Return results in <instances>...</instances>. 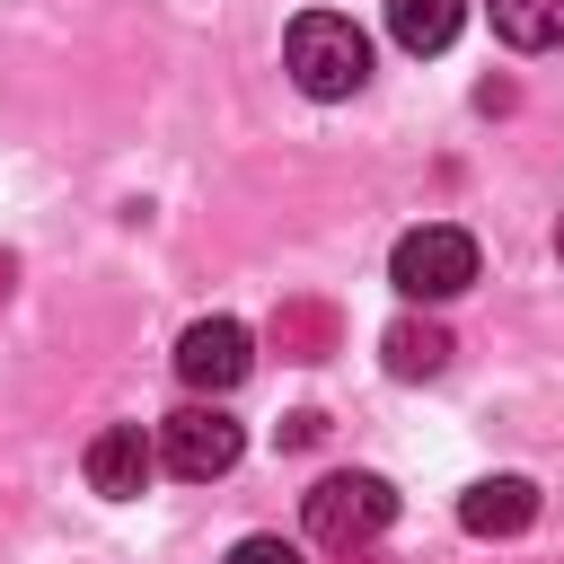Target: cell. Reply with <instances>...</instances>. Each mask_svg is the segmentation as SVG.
Here are the masks:
<instances>
[{"instance_id":"cell-14","label":"cell","mask_w":564,"mask_h":564,"mask_svg":"<svg viewBox=\"0 0 564 564\" xmlns=\"http://www.w3.org/2000/svg\"><path fill=\"white\" fill-rule=\"evenodd\" d=\"M9 282H18V256H0V300H9Z\"/></svg>"},{"instance_id":"cell-9","label":"cell","mask_w":564,"mask_h":564,"mask_svg":"<svg viewBox=\"0 0 564 564\" xmlns=\"http://www.w3.org/2000/svg\"><path fill=\"white\" fill-rule=\"evenodd\" d=\"M458 26H467V0H388V35L405 53H441Z\"/></svg>"},{"instance_id":"cell-11","label":"cell","mask_w":564,"mask_h":564,"mask_svg":"<svg viewBox=\"0 0 564 564\" xmlns=\"http://www.w3.org/2000/svg\"><path fill=\"white\" fill-rule=\"evenodd\" d=\"M485 9H494V35L520 44V53L564 44V0H485Z\"/></svg>"},{"instance_id":"cell-8","label":"cell","mask_w":564,"mask_h":564,"mask_svg":"<svg viewBox=\"0 0 564 564\" xmlns=\"http://www.w3.org/2000/svg\"><path fill=\"white\" fill-rule=\"evenodd\" d=\"M379 352H388L397 379H441L458 344H449V326H432V317H397V326L379 335Z\"/></svg>"},{"instance_id":"cell-10","label":"cell","mask_w":564,"mask_h":564,"mask_svg":"<svg viewBox=\"0 0 564 564\" xmlns=\"http://www.w3.org/2000/svg\"><path fill=\"white\" fill-rule=\"evenodd\" d=\"M273 344H282V361H326L335 352V308L326 300H282L273 308Z\"/></svg>"},{"instance_id":"cell-5","label":"cell","mask_w":564,"mask_h":564,"mask_svg":"<svg viewBox=\"0 0 564 564\" xmlns=\"http://www.w3.org/2000/svg\"><path fill=\"white\" fill-rule=\"evenodd\" d=\"M247 370H256V335H247L238 317H194V326L176 335V379H185L194 397H229Z\"/></svg>"},{"instance_id":"cell-2","label":"cell","mask_w":564,"mask_h":564,"mask_svg":"<svg viewBox=\"0 0 564 564\" xmlns=\"http://www.w3.org/2000/svg\"><path fill=\"white\" fill-rule=\"evenodd\" d=\"M300 520H308V538L317 546H370L388 520H397V485L388 476H361V467H344V476H317L308 485V502H300Z\"/></svg>"},{"instance_id":"cell-15","label":"cell","mask_w":564,"mask_h":564,"mask_svg":"<svg viewBox=\"0 0 564 564\" xmlns=\"http://www.w3.org/2000/svg\"><path fill=\"white\" fill-rule=\"evenodd\" d=\"M555 256H564V229H555Z\"/></svg>"},{"instance_id":"cell-16","label":"cell","mask_w":564,"mask_h":564,"mask_svg":"<svg viewBox=\"0 0 564 564\" xmlns=\"http://www.w3.org/2000/svg\"><path fill=\"white\" fill-rule=\"evenodd\" d=\"M352 564H370V555H352Z\"/></svg>"},{"instance_id":"cell-6","label":"cell","mask_w":564,"mask_h":564,"mask_svg":"<svg viewBox=\"0 0 564 564\" xmlns=\"http://www.w3.org/2000/svg\"><path fill=\"white\" fill-rule=\"evenodd\" d=\"M150 467H159V441H141V423H106V432L88 441V485H97L106 502H132V494L150 485Z\"/></svg>"},{"instance_id":"cell-1","label":"cell","mask_w":564,"mask_h":564,"mask_svg":"<svg viewBox=\"0 0 564 564\" xmlns=\"http://www.w3.org/2000/svg\"><path fill=\"white\" fill-rule=\"evenodd\" d=\"M282 62H291L300 97L335 106V97H361V79H370V35H361L352 18H335V9H308V18H291Z\"/></svg>"},{"instance_id":"cell-4","label":"cell","mask_w":564,"mask_h":564,"mask_svg":"<svg viewBox=\"0 0 564 564\" xmlns=\"http://www.w3.org/2000/svg\"><path fill=\"white\" fill-rule=\"evenodd\" d=\"M238 449H247V432H238V414H220V405H176L167 423H159V467L167 476H185V485H212V476H229L238 467Z\"/></svg>"},{"instance_id":"cell-3","label":"cell","mask_w":564,"mask_h":564,"mask_svg":"<svg viewBox=\"0 0 564 564\" xmlns=\"http://www.w3.org/2000/svg\"><path fill=\"white\" fill-rule=\"evenodd\" d=\"M388 282H397L405 300H458V291L476 282V238H467L458 220H423V229L397 238Z\"/></svg>"},{"instance_id":"cell-13","label":"cell","mask_w":564,"mask_h":564,"mask_svg":"<svg viewBox=\"0 0 564 564\" xmlns=\"http://www.w3.org/2000/svg\"><path fill=\"white\" fill-rule=\"evenodd\" d=\"M317 432H326V414H317V405H300V414H282V449H308Z\"/></svg>"},{"instance_id":"cell-7","label":"cell","mask_w":564,"mask_h":564,"mask_svg":"<svg viewBox=\"0 0 564 564\" xmlns=\"http://www.w3.org/2000/svg\"><path fill=\"white\" fill-rule=\"evenodd\" d=\"M529 520H538V485L529 476H476L458 494V529L467 538H520Z\"/></svg>"},{"instance_id":"cell-12","label":"cell","mask_w":564,"mask_h":564,"mask_svg":"<svg viewBox=\"0 0 564 564\" xmlns=\"http://www.w3.org/2000/svg\"><path fill=\"white\" fill-rule=\"evenodd\" d=\"M229 564H300V546H291V538H238Z\"/></svg>"}]
</instances>
